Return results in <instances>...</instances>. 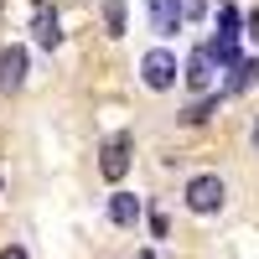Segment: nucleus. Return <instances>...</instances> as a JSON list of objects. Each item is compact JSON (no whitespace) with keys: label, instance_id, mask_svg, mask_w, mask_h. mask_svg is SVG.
Listing matches in <instances>:
<instances>
[{"label":"nucleus","instance_id":"obj_15","mask_svg":"<svg viewBox=\"0 0 259 259\" xmlns=\"http://www.w3.org/2000/svg\"><path fill=\"white\" fill-rule=\"evenodd\" d=\"M166 228H171V223H166V212H150V233H156V239H166Z\"/></svg>","mask_w":259,"mask_h":259},{"label":"nucleus","instance_id":"obj_11","mask_svg":"<svg viewBox=\"0 0 259 259\" xmlns=\"http://www.w3.org/2000/svg\"><path fill=\"white\" fill-rule=\"evenodd\" d=\"M212 109H218V94H202L197 104H187V109H182V124H207Z\"/></svg>","mask_w":259,"mask_h":259},{"label":"nucleus","instance_id":"obj_2","mask_svg":"<svg viewBox=\"0 0 259 259\" xmlns=\"http://www.w3.org/2000/svg\"><path fill=\"white\" fill-rule=\"evenodd\" d=\"M177 73H182V68H177V57H171L166 47H150V52L140 57V78H145L150 94H166L171 83H177Z\"/></svg>","mask_w":259,"mask_h":259},{"label":"nucleus","instance_id":"obj_9","mask_svg":"<svg viewBox=\"0 0 259 259\" xmlns=\"http://www.w3.org/2000/svg\"><path fill=\"white\" fill-rule=\"evenodd\" d=\"M254 83H259V62L254 57H239L228 68V94H244V89H254Z\"/></svg>","mask_w":259,"mask_h":259},{"label":"nucleus","instance_id":"obj_12","mask_svg":"<svg viewBox=\"0 0 259 259\" xmlns=\"http://www.w3.org/2000/svg\"><path fill=\"white\" fill-rule=\"evenodd\" d=\"M124 0H109V6H104V26H109V36H124Z\"/></svg>","mask_w":259,"mask_h":259},{"label":"nucleus","instance_id":"obj_8","mask_svg":"<svg viewBox=\"0 0 259 259\" xmlns=\"http://www.w3.org/2000/svg\"><path fill=\"white\" fill-rule=\"evenodd\" d=\"M135 218H140V197H135V192H114V197H109V223L130 228Z\"/></svg>","mask_w":259,"mask_h":259},{"label":"nucleus","instance_id":"obj_3","mask_svg":"<svg viewBox=\"0 0 259 259\" xmlns=\"http://www.w3.org/2000/svg\"><path fill=\"white\" fill-rule=\"evenodd\" d=\"M130 150H135V140L130 135H109L99 150V171H104V182H124V171H130Z\"/></svg>","mask_w":259,"mask_h":259},{"label":"nucleus","instance_id":"obj_17","mask_svg":"<svg viewBox=\"0 0 259 259\" xmlns=\"http://www.w3.org/2000/svg\"><path fill=\"white\" fill-rule=\"evenodd\" d=\"M249 140H254V150H259V119H254V135H249Z\"/></svg>","mask_w":259,"mask_h":259},{"label":"nucleus","instance_id":"obj_14","mask_svg":"<svg viewBox=\"0 0 259 259\" xmlns=\"http://www.w3.org/2000/svg\"><path fill=\"white\" fill-rule=\"evenodd\" d=\"M177 6H182V21H197L207 11V0H177Z\"/></svg>","mask_w":259,"mask_h":259},{"label":"nucleus","instance_id":"obj_10","mask_svg":"<svg viewBox=\"0 0 259 259\" xmlns=\"http://www.w3.org/2000/svg\"><path fill=\"white\" fill-rule=\"evenodd\" d=\"M202 52H207L212 62H223V68H233V62H239V36H223V31H218Z\"/></svg>","mask_w":259,"mask_h":259},{"label":"nucleus","instance_id":"obj_16","mask_svg":"<svg viewBox=\"0 0 259 259\" xmlns=\"http://www.w3.org/2000/svg\"><path fill=\"white\" fill-rule=\"evenodd\" d=\"M0 259H31V254L21 249V244H6V249H0Z\"/></svg>","mask_w":259,"mask_h":259},{"label":"nucleus","instance_id":"obj_5","mask_svg":"<svg viewBox=\"0 0 259 259\" xmlns=\"http://www.w3.org/2000/svg\"><path fill=\"white\" fill-rule=\"evenodd\" d=\"M31 31H36V41L41 47H62V26H57V11L47 6V0H36V11H31Z\"/></svg>","mask_w":259,"mask_h":259},{"label":"nucleus","instance_id":"obj_4","mask_svg":"<svg viewBox=\"0 0 259 259\" xmlns=\"http://www.w3.org/2000/svg\"><path fill=\"white\" fill-rule=\"evenodd\" d=\"M26 83V47H6L0 52V94H16Z\"/></svg>","mask_w":259,"mask_h":259},{"label":"nucleus","instance_id":"obj_1","mask_svg":"<svg viewBox=\"0 0 259 259\" xmlns=\"http://www.w3.org/2000/svg\"><path fill=\"white\" fill-rule=\"evenodd\" d=\"M187 207L197 212V218H212V212H223V202H228V187H223V177H212V171H202V177H192L187 182Z\"/></svg>","mask_w":259,"mask_h":259},{"label":"nucleus","instance_id":"obj_13","mask_svg":"<svg viewBox=\"0 0 259 259\" xmlns=\"http://www.w3.org/2000/svg\"><path fill=\"white\" fill-rule=\"evenodd\" d=\"M218 26H223V36H239V6H223L218 11Z\"/></svg>","mask_w":259,"mask_h":259},{"label":"nucleus","instance_id":"obj_7","mask_svg":"<svg viewBox=\"0 0 259 259\" xmlns=\"http://www.w3.org/2000/svg\"><path fill=\"white\" fill-rule=\"evenodd\" d=\"M150 26H156L161 36H177L182 31V6L177 0H150Z\"/></svg>","mask_w":259,"mask_h":259},{"label":"nucleus","instance_id":"obj_6","mask_svg":"<svg viewBox=\"0 0 259 259\" xmlns=\"http://www.w3.org/2000/svg\"><path fill=\"white\" fill-rule=\"evenodd\" d=\"M182 78H187V89H192V94H207V89H212V57L197 47V52L187 57V73H182Z\"/></svg>","mask_w":259,"mask_h":259}]
</instances>
